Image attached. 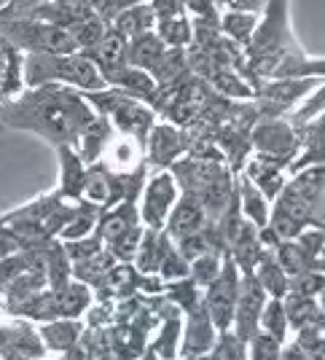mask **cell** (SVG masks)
Masks as SVG:
<instances>
[{"label": "cell", "instance_id": "cell-3", "mask_svg": "<svg viewBox=\"0 0 325 360\" xmlns=\"http://www.w3.org/2000/svg\"><path fill=\"white\" fill-rule=\"evenodd\" d=\"M175 199V183L170 175H159L148 186V194H145V221L159 226L167 215V210L173 205Z\"/></svg>", "mask_w": 325, "mask_h": 360}, {"label": "cell", "instance_id": "cell-11", "mask_svg": "<svg viewBox=\"0 0 325 360\" xmlns=\"http://www.w3.org/2000/svg\"><path fill=\"white\" fill-rule=\"evenodd\" d=\"M264 325L274 334V339H283V336H285L287 318H285V312H283V306L277 302H271L267 309H264Z\"/></svg>", "mask_w": 325, "mask_h": 360}, {"label": "cell", "instance_id": "cell-13", "mask_svg": "<svg viewBox=\"0 0 325 360\" xmlns=\"http://www.w3.org/2000/svg\"><path fill=\"white\" fill-rule=\"evenodd\" d=\"M86 302H89V296H86L84 288H70L65 296H59V312L62 315H78L86 306Z\"/></svg>", "mask_w": 325, "mask_h": 360}, {"label": "cell", "instance_id": "cell-17", "mask_svg": "<svg viewBox=\"0 0 325 360\" xmlns=\"http://www.w3.org/2000/svg\"><path fill=\"white\" fill-rule=\"evenodd\" d=\"M253 350H255V360L280 358V350H277V339H274V336H258L255 344H253Z\"/></svg>", "mask_w": 325, "mask_h": 360}, {"label": "cell", "instance_id": "cell-6", "mask_svg": "<svg viewBox=\"0 0 325 360\" xmlns=\"http://www.w3.org/2000/svg\"><path fill=\"white\" fill-rule=\"evenodd\" d=\"M151 22H153V17H151V11H148V6H132L127 14H121L118 17V30L124 33V36H145V30L151 27Z\"/></svg>", "mask_w": 325, "mask_h": 360}, {"label": "cell", "instance_id": "cell-15", "mask_svg": "<svg viewBox=\"0 0 325 360\" xmlns=\"http://www.w3.org/2000/svg\"><path fill=\"white\" fill-rule=\"evenodd\" d=\"M62 159H65V194H76L78 183H81V167H78V159L70 156L68 151H62Z\"/></svg>", "mask_w": 325, "mask_h": 360}, {"label": "cell", "instance_id": "cell-14", "mask_svg": "<svg viewBox=\"0 0 325 360\" xmlns=\"http://www.w3.org/2000/svg\"><path fill=\"white\" fill-rule=\"evenodd\" d=\"M86 194L95 199L97 205H102V202H111V183H108V178H105L102 172L89 175V180H86Z\"/></svg>", "mask_w": 325, "mask_h": 360}, {"label": "cell", "instance_id": "cell-19", "mask_svg": "<svg viewBox=\"0 0 325 360\" xmlns=\"http://www.w3.org/2000/svg\"><path fill=\"white\" fill-rule=\"evenodd\" d=\"M301 347H306V350H320L323 347V339H320V325H309V328H304L301 331Z\"/></svg>", "mask_w": 325, "mask_h": 360}, {"label": "cell", "instance_id": "cell-18", "mask_svg": "<svg viewBox=\"0 0 325 360\" xmlns=\"http://www.w3.org/2000/svg\"><path fill=\"white\" fill-rule=\"evenodd\" d=\"M248 189V196H245V210H248L250 215L258 221V224H264L267 221V205L261 202V196L258 194H253V189L250 186H245Z\"/></svg>", "mask_w": 325, "mask_h": 360}, {"label": "cell", "instance_id": "cell-5", "mask_svg": "<svg viewBox=\"0 0 325 360\" xmlns=\"http://www.w3.org/2000/svg\"><path fill=\"white\" fill-rule=\"evenodd\" d=\"M202 226V208H196L193 202H183L170 218V231L177 237H189L196 228Z\"/></svg>", "mask_w": 325, "mask_h": 360}, {"label": "cell", "instance_id": "cell-16", "mask_svg": "<svg viewBox=\"0 0 325 360\" xmlns=\"http://www.w3.org/2000/svg\"><path fill=\"white\" fill-rule=\"evenodd\" d=\"M261 272H264V277H261V280H264V285H267L274 296H280V293L285 290V274H283V272H280V269H277L274 264H264V269H261Z\"/></svg>", "mask_w": 325, "mask_h": 360}, {"label": "cell", "instance_id": "cell-9", "mask_svg": "<svg viewBox=\"0 0 325 360\" xmlns=\"http://www.w3.org/2000/svg\"><path fill=\"white\" fill-rule=\"evenodd\" d=\"M223 27H226V33L231 38L250 40V30L255 27V17H250V14H229L226 22H223Z\"/></svg>", "mask_w": 325, "mask_h": 360}, {"label": "cell", "instance_id": "cell-2", "mask_svg": "<svg viewBox=\"0 0 325 360\" xmlns=\"http://www.w3.org/2000/svg\"><path fill=\"white\" fill-rule=\"evenodd\" d=\"M27 81H68L84 89H100L105 78L100 76L95 62L86 57H62V54H38L27 59Z\"/></svg>", "mask_w": 325, "mask_h": 360}, {"label": "cell", "instance_id": "cell-8", "mask_svg": "<svg viewBox=\"0 0 325 360\" xmlns=\"http://www.w3.org/2000/svg\"><path fill=\"white\" fill-rule=\"evenodd\" d=\"M258 143H267L261 148H269V151H280V148H290V132L285 127H274V124H267L261 132H258Z\"/></svg>", "mask_w": 325, "mask_h": 360}, {"label": "cell", "instance_id": "cell-12", "mask_svg": "<svg viewBox=\"0 0 325 360\" xmlns=\"http://www.w3.org/2000/svg\"><path fill=\"white\" fill-rule=\"evenodd\" d=\"M210 322L205 320V315H202V322L196 320L193 322V328L189 331V341H186V352H193V350H207L210 347Z\"/></svg>", "mask_w": 325, "mask_h": 360}, {"label": "cell", "instance_id": "cell-7", "mask_svg": "<svg viewBox=\"0 0 325 360\" xmlns=\"http://www.w3.org/2000/svg\"><path fill=\"white\" fill-rule=\"evenodd\" d=\"M43 336L46 341L54 347V350H68L78 336V325L73 322H62V325H49L46 331H43Z\"/></svg>", "mask_w": 325, "mask_h": 360}, {"label": "cell", "instance_id": "cell-4", "mask_svg": "<svg viewBox=\"0 0 325 360\" xmlns=\"http://www.w3.org/2000/svg\"><path fill=\"white\" fill-rule=\"evenodd\" d=\"M164 57V49H161V38L159 36H137L129 49V62L137 68H159V62Z\"/></svg>", "mask_w": 325, "mask_h": 360}, {"label": "cell", "instance_id": "cell-1", "mask_svg": "<svg viewBox=\"0 0 325 360\" xmlns=\"http://www.w3.org/2000/svg\"><path fill=\"white\" fill-rule=\"evenodd\" d=\"M30 102V116H19V121H30L27 127H35L49 137H68L76 130H86L92 118L86 114L84 102L68 92H40Z\"/></svg>", "mask_w": 325, "mask_h": 360}, {"label": "cell", "instance_id": "cell-20", "mask_svg": "<svg viewBox=\"0 0 325 360\" xmlns=\"http://www.w3.org/2000/svg\"><path fill=\"white\" fill-rule=\"evenodd\" d=\"M285 360H306V358L301 355V350H299V347H293V350H287L285 352Z\"/></svg>", "mask_w": 325, "mask_h": 360}, {"label": "cell", "instance_id": "cell-10", "mask_svg": "<svg viewBox=\"0 0 325 360\" xmlns=\"http://www.w3.org/2000/svg\"><path fill=\"white\" fill-rule=\"evenodd\" d=\"M159 36L164 40H170L173 46H180V43H186L189 40V24L186 22H180V17H175V19H167L159 24Z\"/></svg>", "mask_w": 325, "mask_h": 360}]
</instances>
